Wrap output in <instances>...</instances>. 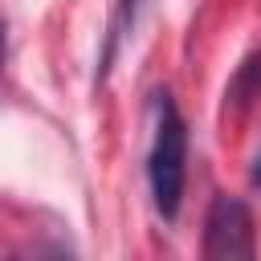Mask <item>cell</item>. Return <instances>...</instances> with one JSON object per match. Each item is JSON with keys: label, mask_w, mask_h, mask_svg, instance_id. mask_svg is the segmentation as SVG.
Masks as SVG:
<instances>
[{"label": "cell", "mask_w": 261, "mask_h": 261, "mask_svg": "<svg viewBox=\"0 0 261 261\" xmlns=\"http://www.w3.org/2000/svg\"><path fill=\"white\" fill-rule=\"evenodd\" d=\"M155 139L147 155V179H151V200L163 220H175L179 196H184V163H188V126L171 102V94H159L155 102Z\"/></svg>", "instance_id": "obj_1"}, {"label": "cell", "mask_w": 261, "mask_h": 261, "mask_svg": "<svg viewBox=\"0 0 261 261\" xmlns=\"http://www.w3.org/2000/svg\"><path fill=\"white\" fill-rule=\"evenodd\" d=\"M0 61H4V20H0Z\"/></svg>", "instance_id": "obj_4"}, {"label": "cell", "mask_w": 261, "mask_h": 261, "mask_svg": "<svg viewBox=\"0 0 261 261\" xmlns=\"http://www.w3.org/2000/svg\"><path fill=\"white\" fill-rule=\"evenodd\" d=\"M130 4H135V0H126V8H130Z\"/></svg>", "instance_id": "obj_5"}, {"label": "cell", "mask_w": 261, "mask_h": 261, "mask_svg": "<svg viewBox=\"0 0 261 261\" xmlns=\"http://www.w3.org/2000/svg\"><path fill=\"white\" fill-rule=\"evenodd\" d=\"M204 257L212 261H232V257H253V216L245 200L237 196H216L208 216H204Z\"/></svg>", "instance_id": "obj_2"}, {"label": "cell", "mask_w": 261, "mask_h": 261, "mask_svg": "<svg viewBox=\"0 0 261 261\" xmlns=\"http://www.w3.org/2000/svg\"><path fill=\"white\" fill-rule=\"evenodd\" d=\"M253 184L261 188V159H257V167H253Z\"/></svg>", "instance_id": "obj_3"}]
</instances>
